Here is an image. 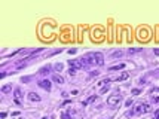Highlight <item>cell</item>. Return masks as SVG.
<instances>
[{"instance_id": "6da1fadb", "label": "cell", "mask_w": 159, "mask_h": 119, "mask_svg": "<svg viewBox=\"0 0 159 119\" xmlns=\"http://www.w3.org/2000/svg\"><path fill=\"white\" fill-rule=\"evenodd\" d=\"M86 67H100L104 64V57L101 52H89L85 55Z\"/></svg>"}, {"instance_id": "7a4b0ae2", "label": "cell", "mask_w": 159, "mask_h": 119, "mask_svg": "<svg viewBox=\"0 0 159 119\" xmlns=\"http://www.w3.org/2000/svg\"><path fill=\"white\" fill-rule=\"evenodd\" d=\"M150 110H152V107H150V104L147 103H137L134 107H132V116H141L144 113H149Z\"/></svg>"}, {"instance_id": "3957f363", "label": "cell", "mask_w": 159, "mask_h": 119, "mask_svg": "<svg viewBox=\"0 0 159 119\" xmlns=\"http://www.w3.org/2000/svg\"><path fill=\"white\" fill-rule=\"evenodd\" d=\"M68 66L72 69H76V70H81L83 67H86V61H85V57L82 58H77V60H68Z\"/></svg>"}, {"instance_id": "277c9868", "label": "cell", "mask_w": 159, "mask_h": 119, "mask_svg": "<svg viewBox=\"0 0 159 119\" xmlns=\"http://www.w3.org/2000/svg\"><path fill=\"white\" fill-rule=\"evenodd\" d=\"M120 101H122V95L116 92V94H113V95H110V97L107 98V104L112 106V107H114V106H119Z\"/></svg>"}, {"instance_id": "5b68a950", "label": "cell", "mask_w": 159, "mask_h": 119, "mask_svg": "<svg viewBox=\"0 0 159 119\" xmlns=\"http://www.w3.org/2000/svg\"><path fill=\"white\" fill-rule=\"evenodd\" d=\"M150 100H152V103L159 106V88H153L150 91Z\"/></svg>"}, {"instance_id": "8992f818", "label": "cell", "mask_w": 159, "mask_h": 119, "mask_svg": "<svg viewBox=\"0 0 159 119\" xmlns=\"http://www.w3.org/2000/svg\"><path fill=\"white\" fill-rule=\"evenodd\" d=\"M128 78H129V74H128L127 72H123V73H120V74H118V76L107 78V79H109V82H120V80H125V79H128Z\"/></svg>"}, {"instance_id": "52a82bcc", "label": "cell", "mask_w": 159, "mask_h": 119, "mask_svg": "<svg viewBox=\"0 0 159 119\" xmlns=\"http://www.w3.org/2000/svg\"><path fill=\"white\" fill-rule=\"evenodd\" d=\"M39 87L43 88V89H46V91H49V89H51V80H48V79H42V80L39 82Z\"/></svg>"}, {"instance_id": "ba28073f", "label": "cell", "mask_w": 159, "mask_h": 119, "mask_svg": "<svg viewBox=\"0 0 159 119\" xmlns=\"http://www.w3.org/2000/svg\"><path fill=\"white\" fill-rule=\"evenodd\" d=\"M28 101H31V103H34V101H40V97L36 94V92H30V94L27 95Z\"/></svg>"}, {"instance_id": "9c48e42d", "label": "cell", "mask_w": 159, "mask_h": 119, "mask_svg": "<svg viewBox=\"0 0 159 119\" xmlns=\"http://www.w3.org/2000/svg\"><path fill=\"white\" fill-rule=\"evenodd\" d=\"M52 80H54V82H57V83H64V78H63V76H60V74H54V76H52Z\"/></svg>"}, {"instance_id": "30bf717a", "label": "cell", "mask_w": 159, "mask_h": 119, "mask_svg": "<svg viewBox=\"0 0 159 119\" xmlns=\"http://www.w3.org/2000/svg\"><path fill=\"white\" fill-rule=\"evenodd\" d=\"M14 97H15V101L16 103H20V97H21V88H16L15 91H14Z\"/></svg>"}, {"instance_id": "8fae6325", "label": "cell", "mask_w": 159, "mask_h": 119, "mask_svg": "<svg viewBox=\"0 0 159 119\" xmlns=\"http://www.w3.org/2000/svg\"><path fill=\"white\" fill-rule=\"evenodd\" d=\"M123 67H125V64L120 63V64H116V66H112L110 70H112V72H113V70H120V69H123Z\"/></svg>"}, {"instance_id": "7c38bea8", "label": "cell", "mask_w": 159, "mask_h": 119, "mask_svg": "<svg viewBox=\"0 0 159 119\" xmlns=\"http://www.w3.org/2000/svg\"><path fill=\"white\" fill-rule=\"evenodd\" d=\"M140 39H141V40H143V39L147 40V39H149V36H147V30H144V31L141 30V31H140Z\"/></svg>"}, {"instance_id": "4fadbf2b", "label": "cell", "mask_w": 159, "mask_h": 119, "mask_svg": "<svg viewBox=\"0 0 159 119\" xmlns=\"http://www.w3.org/2000/svg\"><path fill=\"white\" fill-rule=\"evenodd\" d=\"M9 91H12V85H3L2 87V92H9Z\"/></svg>"}, {"instance_id": "5bb4252c", "label": "cell", "mask_w": 159, "mask_h": 119, "mask_svg": "<svg viewBox=\"0 0 159 119\" xmlns=\"http://www.w3.org/2000/svg\"><path fill=\"white\" fill-rule=\"evenodd\" d=\"M140 51H141V48H129L128 54H137V52H140Z\"/></svg>"}, {"instance_id": "9a60e30c", "label": "cell", "mask_w": 159, "mask_h": 119, "mask_svg": "<svg viewBox=\"0 0 159 119\" xmlns=\"http://www.w3.org/2000/svg\"><path fill=\"white\" fill-rule=\"evenodd\" d=\"M109 88H110V85H109V83H107V85H104V87H103V88L100 89V94H106V92H107V89H109Z\"/></svg>"}, {"instance_id": "2e32d148", "label": "cell", "mask_w": 159, "mask_h": 119, "mask_svg": "<svg viewBox=\"0 0 159 119\" xmlns=\"http://www.w3.org/2000/svg\"><path fill=\"white\" fill-rule=\"evenodd\" d=\"M122 54H123L122 51H116V52H113V54H112V58H118V57H122Z\"/></svg>"}, {"instance_id": "e0dca14e", "label": "cell", "mask_w": 159, "mask_h": 119, "mask_svg": "<svg viewBox=\"0 0 159 119\" xmlns=\"http://www.w3.org/2000/svg\"><path fill=\"white\" fill-rule=\"evenodd\" d=\"M54 67H55V70H57V72H61V70H63V64H61V63H57Z\"/></svg>"}, {"instance_id": "ac0fdd59", "label": "cell", "mask_w": 159, "mask_h": 119, "mask_svg": "<svg viewBox=\"0 0 159 119\" xmlns=\"http://www.w3.org/2000/svg\"><path fill=\"white\" fill-rule=\"evenodd\" d=\"M76 72H77L76 69H72V67H70V70H68V74H70V76H74V74H76Z\"/></svg>"}, {"instance_id": "d6986e66", "label": "cell", "mask_w": 159, "mask_h": 119, "mask_svg": "<svg viewBox=\"0 0 159 119\" xmlns=\"http://www.w3.org/2000/svg\"><path fill=\"white\" fill-rule=\"evenodd\" d=\"M61 119H70V116H68V113H67V112H64L63 115H61Z\"/></svg>"}, {"instance_id": "ffe728a7", "label": "cell", "mask_w": 159, "mask_h": 119, "mask_svg": "<svg viewBox=\"0 0 159 119\" xmlns=\"http://www.w3.org/2000/svg\"><path fill=\"white\" fill-rule=\"evenodd\" d=\"M46 72H49V66L48 67H43V69L40 70V73H46Z\"/></svg>"}, {"instance_id": "44dd1931", "label": "cell", "mask_w": 159, "mask_h": 119, "mask_svg": "<svg viewBox=\"0 0 159 119\" xmlns=\"http://www.w3.org/2000/svg\"><path fill=\"white\" fill-rule=\"evenodd\" d=\"M131 103H132V100L129 98V100H127V101H125V106L128 107V106H131Z\"/></svg>"}, {"instance_id": "7402d4cb", "label": "cell", "mask_w": 159, "mask_h": 119, "mask_svg": "<svg viewBox=\"0 0 159 119\" xmlns=\"http://www.w3.org/2000/svg\"><path fill=\"white\" fill-rule=\"evenodd\" d=\"M140 94V89H132V95H137Z\"/></svg>"}, {"instance_id": "603a6c76", "label": "cell", "mask_w": 159, "mask_h": 119, "mask_svg": "<svg viewBox=\"0 0 159 119\" xmlns=\"http://www.w3.org/2000/svg\"><path fill=\"white\" fill-rule=\"evenodd\" d=\"M153 119H159V110H156V112H155V118Z\"/></svg>"}, {"instance_id": "cb8c5ba5", "label": "cell", "mask_w": 159, "mask_h": 119, "mask_svg": "<svg viewBox=\"0 0 159 119\" xmlns=\"http://www.w3.org/2000/svg\"><path fill=\"white\" fill-rule=\"evenodd\" d=\"M155 54H156V55H159V49H155Z\"/></svg>"}]
</instances>
